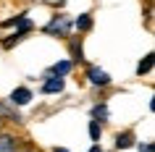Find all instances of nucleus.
Listing matches in <instances>:
<instances>
[{
  "label": "nucleus",
  "instance_id": "obj_5",
  "mask_svg": "<svg viewBox=\"0 0 155 152\" xmlns=\"http://www.w3.org/2000/svg\"><path fill=\"white\" fill-rule=\"evenodd\" d=\"M131 142H134V134H131V131H126V134H118V136H116V147H118V150H126V147H131Z\"/></svg>",
  "mask_w": 155,
  "mask_h": 152
},
{
  "label": "nucleus",
  "instance_id": "obj_3",
  "mask_svg": "<svg viewBox=\"0 0 155 152\" xmlns=\"http://www.w3.org/2000/svg\"><path fill=\"white\" fill-rule=\"evenodd\" d=\"M42 92H45V95H55V92H63V79H58V76L48 79L45 84H42Z\"/></svg>",
  "mask_w": 155,
  "mask_h": 152
},
{
  "label": "nucleus",
  "instance_id": "obj_2",
  "mask_svg": "<svg viewBox=\"0 0 155 152\" xmlns=\"http://www.w3.org/2000/svg\"><path fill=\"white\" fill-rule=\"evenodd\" d=\"M29 100H32V92H29L26 87H18V89L11 92V102H13V105H26Z\"/></svg>",
  "mask_w": 155,
  "mask_h": 152
},
{
  "label": "nucleus",
  "instance_id": "obj_8",
  "mask_svg": "<svg viewBox=\"0 0 155 152\" xmlns=\"http://www.w3.org/2000/svg\"><path fill=\"white\" fill-rule=\"evenodd\" d=\"M100 134H103V128H100V123H97V121H92V123H90V136L95 139V142H97V139H100Z\"/></svg>",
  "mask_w": 155,
  "mask_h": 152
},
{
  "label": "nucleus",
  "instance_id": "obj_4",
  "mask_svg": "<svg viewBox=\"0 0 155 152\" xmlns=\"http://www.w3.org/2000/svg\"><path fill=\"white\" fill-rule=\"evenodd\" d=\"M68 71H71V63H68V60H61V63H55L53 68H50V73H53V76H58V79H63Z\"/></svg>",
  "mask_w": 155,
  "mask_h": 152
},
{
  "label": "nucleus",
  "instance_id": "obj_1",
  "mask_svg": "<svg viewBox=\"0 0 155 152\" xmlns=\"http://www.w3.org/2000/svg\"><path fill=\"white\" fill-rule=\"evenodd\" d=\"M87 79H90L95 87H105V84H110V76H108L103 68H97V66H90V68H87Z\"/></svg>",
  "mask_w": 155,
  "mask_h": 152
},
{
  "label": "nucleus",
  "instance_id": "obj_11",
  "mask_svg": "<svg viewBox=\"0 0 155 152\" xmlns=\"http://www.w3.org/2000/svg\"><path fill=\"white\" fill-rule=\"evenodd\" d=\"M55 152H68V150H55Z\"/></svg>",
  "mask_w": 155,
  "mask_h": 152
},
{
  "label": "nucleus",
  "instance_id": "obj_9",
  "mask_svg": "<svg viewBox=\"0 0 155 152\" xmlns=\"http://www.w3.org/2000/svg\"><path fill=\"white\" fill-rule=\"evenodd\" d=\"M139 152H155V147L147 142V144H142V147H139Z\"/></svg>",
  "mask_w": 155,
  "mask_h": 152
},
{
  "label": "nucleus",
  "instance_id": "obj_6",
  "mask_svg": "<svg viewBox=\"0 0 155 152\" xmlns=\"http://www.w3.org/2000/svg\"><path fill=\"white\" fill-rule=\"evenodd\" d=\"M153 53H150V55H145V60H139V66H137V73H147L150 71V68H153Z\"/></svg>",
  "mask_w": 155,
  "mask_h": 152
},
{
  "label": "nucleus",
  "instance_id": "obj_7",
  "mask_svg": "<svg viewBox=\"0 0 155 152\" xmlns=\"http://www.w3.org/2000/svg\"><path fill=\"white\" fill-rule=\"evenodd\" d=\"M76 26H79V29H90V26H92V18H90V13H82V16L76 18Z\"/></svg>",
  "mask_w": 155,
  "mask_h": 152
},
{
  "label": "nucleus",
  "instance_id": "obj_10",
  "mask_svg": "<svg viewBox=\"0 0 155 152\" xmlns=\"http://www.w3.org/2000/svg\"><path fill=\"white\" fill-rule=\"evenodd\" d=\"M90 152H103V147H100V144H92V150Z\"/></svg>",
  "mask_w": 155,
  "mask_h": 152
}]
</instances>
